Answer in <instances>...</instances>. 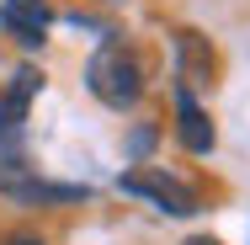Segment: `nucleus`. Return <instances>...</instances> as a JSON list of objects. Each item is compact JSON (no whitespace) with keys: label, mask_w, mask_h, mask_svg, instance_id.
Masks as SVG:
<instances>
[{"label":"nucleus","mask_w":250,"mask_h":245,"mask_svg":"<svg viewBox=\"0 0 250 245\" xmlns=\"http://www.w3.org/2000/svg\"><path fill=\"white\" fill-rule=\"evenodd\" d=\"M176 134H181V144L192 149V155H208L213 149V117L197 107L192 91H181L176 86Z\"/></svg>","instance_id":"obj_5"},{"label":"nucleus","mask_w":250,"mask_h":245,"mask_svg":"<svg viewBox=\"0 0 250 245\" xmlns=\"http://www.w3.org/2000/svg\"><path fill=\"white\" fill-rule=\"evenodd\" d=\"M117 187L133 192V197H149L160 213H176V219H192V213L202 208L197 192H192L187 181H176V176H165V171H154V165H144V171H123Z\"/></svg>","instance_id":"obj_2"},{"label":"nucleus","mask_w":250,"mask_h":245,"mask_svg":"<svg viewBox=\"0 0 250 245\" xmlns=\"http://www.w3.org/2000/svg\"><path fill=\"white\" fill-rule=\"evenodd\" d=\"M176 75H181V91H213V80H218V53L192 27L176 32Z\"/></svg>","instance_id":"obj_3"},{"label":"nucleus","mask_w":250,"mask_h":245,"mask_svg":"<svg viewBox=\"0 0 250 245\" xmlns=\"http://www.w3.org/2000/svg\"><path fill=\"white\" fill-rule=\"evenodd\" d=\"M5 192L32 202V208H43V202H85V187H59V181H11Z\"/></svg>","instance_id":"obj_7"},{"label":"nucleus","mask_w":250,"mask_h":245,"mask_svg":"<svg viewBox=\"0 0 250 245\" xmlns=\"http://www.w3.org/2000/svg\"><path fill=\"white\" fill-rule=\"evenodd\" d=\"M11 245H43V240H32V235H16V240H11Z\"/></svg>","instance_id":"obj_9"},{"label":"nucleus","mask_w":250,"mask_h":245,"mask_svg":"<svg viewBox=\"0 0 250 245\" xmlns=\"http://www.w3.org/2000/svg\"><path fill=\"white\" fill-rule=\"evenodd\" d=\"M85 80H91V91H96L106 107H117V112H128L133 101L144 96V64H139V53L128 48V43H101L96 59L85 64Z\"/></svg>","instance_id":"obj_1"},{"label":"nucleus","mask_w":250,"mask_h":245,"mask_svg":"<svg viewBox=\"0 0 250 245\" xmlns=\"http://www.w3.org/2000/svg\"><path fill=\"white\" fill-rule=\"evenodd\" d=\"M0 27L16 43L38 48L48 38V27H53V11H48V0H0Z\"/></svg>","instance_id":"obj_4"},{"label":"nucleus","mask_w":250,"mask_h":245,"mask_svg":"<svg viewBox=\"0 0 250 245\" xmlns=\"http://www.w3.org/2000/svg\"><path fill=\"white\" fill-rule=\"evenodd\" d=\"M38 91H43V75H38V69H16V75H11V86H5V96H0V128H5V134L21 128V117H27V107H32Z\"/></svg>","instance_id":"obj_6"},{"label":"nucleus","mask_w":250,"mask_h":245,"mask_svg":"<svg viewBox=\"0 0 250 245\" xmlns=\"http://www.w3.org/2000/svg\"><path fill=\"white\" fill-rule=\"evenodd\" d=\"M181 245H218L213 235H192V240H181Z\"/></svg>","instance_id":"obj_8"}]
</instances>
